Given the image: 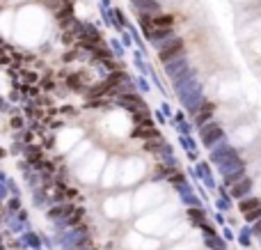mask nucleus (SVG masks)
I'll list each match as a JSON object with an SVG mask.
<instances>
[{
  "instance_id": "423d86ee",
  "label": "nucleus",
  "mask_w": 261,
  "mask_h": 250,
  "mask_svg": "<svg viewBox=\"0 0 261 250\" xmlns=\"http://www.w3.org/2000/svg\"><path fill=\"white\" fill-rule=\"evenodd\" d=\"M211 113H213V106H211V104H208V106H204V110H202V113H197V122H204L208 115H211Z\"/></svg>"
},
{
  "instance_id": "39448f33",
  "label": "nucleus",
  "mask_w": 261,
  "mask_h": 250,
  "mask_svg": "<svg viewBox=\"0 0 261 250\" xmlns=\"http://www.w3.org/2000/svg\"><path fill=\"white\" fill-rule=\"evenodd\" d=\"M241 209H243V211L261 209V202H259V200H245V202H241Z\"/></svg>"
},
{
  "instance_id": "f257e3e1",
  "label": "nucleus",
  "mask_w": 261,
  "mask_h": 250,
  "mask_svg": "<svg viewBox=\"0 0 261 250\" xmlns=\"http://www.w3.org/2000/svg\"><path fill=\"white\" fill-rule=\"evenodd\" d=\"M183 51V41L181 39H172V41H168L165 46H161V60L163 62H168L170 58H177L179 53Z\"/></svg>"
},
{
  "instance_id": "20e7f679",
  "label": "nucleus",
  "mask_w": 261,
  "mask_h": 250,
  "mask_svg": "<svg viewBox=\"0 0 261 250\" xmlns=\"http://www.w3.org/2000/svg\"><path fill=\"white\" fill-rule=\"evenodd\" d=\"M218 135H220V129H218V126H213V129H204L202 131V138L206 142H211L213 138H218Z\"/></svg>"
},
{
  "instance_id": "7ed1b4c3",
  "label": "nucleus",
  "mask_w": 261,
  "mask_h": 250,
  "mask_svg": "<svg viewBox=\"0 0 261 250\" xmlns=\"http://www.w3.org/2000/svg\"><path fill=\"white\" fill-rule=\"evenodd\" d=\"M71 211V207H53V209L48 211L50 218H60V216H67Z\"/></svg>"
},
{
  "instance_id": "f03ea898",
  "label": "nucleus",
  "mask_w": 261,
  "mask_h": 250,
  "mask_svg": "<svg viewBox=\"0 0 261 250\" xmlns=\"http://www.w3.org/2000/svg\"><path fill=\"white\" fill-rule=\"evenodd\" d=\"M122 104L128 106L131 110H142L144 108L142 101H140V96H135V94H122Z\"/></svg>"
}]
</instances>
